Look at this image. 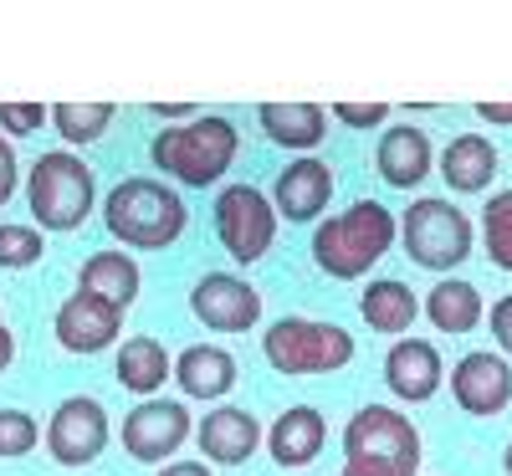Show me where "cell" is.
Returning <instances> with one entry per match:
<instances>
[{
    "instance_id": "cell-1",
    "label": "cell",
    "mask_w": 512,
    "mask_h": 476,
    "mask_svg": "<svg viewBox=\"0 0 512 476\" xmlns=\"http://www.w3.org/2000/svg\"><path fill=\"white\" fill-rule=\"evenodd\" d=\"M103 221H108V236L134 246V251H164L185 236V221L190 210L185 200L169 190L164 180H149V175H134L108 190L103 200Z\"/></svg>"
},
{
    "instance_id": "cell-2",
    "label": "cell",
    "mask_w": 512,
    "mask_h": 476,
    "mask_svg": "<svg viewBox=\"0 0 512 476\" xmlns=\"http://www.w3.org/2000/svg\"><path fill=\"white\" fill-rule=\"evenodd\" d=\"M395 231H400L395 215L379 200H354L344 215H333L313 231V262L333 282H354L395 246Z\"/></svg>"
},
{
    "instance_id": "cell-3",
    "label": "cell",
    "mask_w": 512,
    "mask_h": 476,
    "mask_svg": "<svg viewBox=\"0 0 512 476\" xmlns=\"http://www.w3.org/2000/svg\"><path fill=\"white\" fill-rule=\"evenodd\" d=\"M236 149H241V134L221 113H195L185 128H159L154 144H149L154 164L164 169V175H175L180 185H190V190L216 185L236 164Z\"/></svg>"
},
{
    "instance_id": "cell-4",
    "label": "cell",
    "mask_w": 512,
    "mask_h": 476,
    "mask_svg": "<svg viewBox=\"0 0 512 476\" xmlns=\"http://www.w3.org/2000/svg\"><path fill=\"white\" fill-rule=\"evenodd\" d=\"M344 466H354L359 476H415L420 430L390 405H364L344 425Z\"/></svg>"
},
{
    "instance_id": "cell-5",
    "label": "cell",
    "mask_w": 512,
    "mask_h": 476,
    "mask_svg": "<svg viewBox=\"0 0 512 476\" xmlns=\"http://www.w3.org/2000/svg\"><path fill=\"white\" fill-rule=\"evenodd\" d=\"M262 354L277 374H338L354 364V333H344L338 323H318V318H277L262 333Z\"/></svg>"
},
{
    "instance_id": "cell-6",
    "label": "cell",
    "mask_w": 512,
    "mask_h": 476,
    "mask_svg": "<svg viewBox=\"0 0 512 476\" xmlns=\"http://www.w3.org/2000/svg\"><path fill=\"white\" fill-rule=\"evenodd\" d=\"M93 169L82 164L67 149H52L31 164V180H26V200L41 231H77L93 210Z\"/></svg>"
},
{
    "instance_id": "cell-7",
    "label": "cell",
    "mask_w": 512,
    "mask_h": 476,
    "mask_svg": "<svg viewBox=\"0 0 512 476\" xmlns=\"http://www.w3.org/2000/svg\"><path fill=\"white\" fill-rule=\"evenodd\" d=\"M400 236H405L410 262L425 272H451L472 256V221H466V210H456L441 195H420L405 210Z\"/></svg>"
},
{
    "instance_id": "cell-8",
    "label": "cell",
    "mask_w": 512,
    "mask_h": 476,
    "mask_svg": "<svg viewBox=\"0 0 512 476\" xmlns=\"http://www.w3.org/2000/svg\"><path fill=\"white\" fill-rule=\"evenodd\" d=\"M216 236L241 267L262 262L277 241V205L256 185H226L216 195Z\"/></svg>"
},
{
    "instance_id": "cell-9",
    "label": "cell",
    "mask_w": 512,
    "mask_h": 476,
    "mask_svg": "<svg viewBox=\"0 0 512 476\" xmlns=\"http://www.w3.org/2000/svg\"><path fill=\"white\" fill-rule=\"evenodd\" d=\"M108 446V410L93 395H67L47 420V451L57 466H93Z\"/></svg>"
},
{
    "instance_id": "cell-10",
    "label": "cell",
    "mask_w": 512,
    "mask_h": 476,
    "mask_svg": "<svg viewBox=\"0 0 512 476\" xmlns=\"http://www.w3.org/2000/svg\"><path fill=\"white\" fill-rule=\"evenodd\" d=\"M190 313L216 333H246L262 318V292L236 272H205L190 287Z\"/></svg>"
},
{
    "instance_id": "cell-11",
    "label": "cell",
    "mask_w": 512,
    "mask_h": 476,
    "mask_svg": "<svg viewBox=\"0 0 512 476\" xmlns=\"http://www.w3.org/2000/svg\"><path fill=\"white\" fill-rule=\"evenodd\" d=\"M185 441H190V410L180 400H144L139 410L123 415V451L144 466L175 456Z\"/></svg>"
},
{
    "instance_id": "cell-12",
    "label": "cell",
    "mask_w": 512,
    "mask_h": 476,
    "mask_svg": "<svg viewBox=\"0 0 512 476\" xmlns=\"http://www.w3.org/2000/svg\"><path fill=\"white\" fill-rule=\"evenodd\" d=\"M451 400L466 410V415H502L512 405V364L492 349H472L461 354L456 369H451Z\"/></svg>"
},
{
    "instance_id": "cell-13",
    "label": "cell",
    "mask_w": 512,
    "mask_h": 476,
    "mask_svg": "<svg viewBox=\"0 0 512 476\" xmlns=\"http://www.w3.org/2000/svg\"><path fill=\"white\" fill-rule=\"evenodd\" d=\"M446 369H441V354L431 338H395L390 354H384V384L390 395L405 400V405H425L441 389Z\"/></svg>"
},
{
    "instance_id": "cell-14",
    "label": "cell",
    "mask_w": 512,
    "mask_h": 476,
    "mask_svg": "<svg viewBox=\"0 0 512 476\" xmlns=\"http://www.w3.org/2000/svg\"><path fill=\"white\" fill-rule=\"evenodd\" d=\"M57 343L67 354H103L108 343L118 338L123 328V313L113 308V302H98L88 292H72L62 308H57Z\"/></svg>"
},
{
    "instance_id": "cell-15",
    "label": "cell",
    "mask_w": 512,
    "mask_h": 476,
    "mask_svg": "<svg viewBox=\"0 0 512 476\" xmlns=\"http://www.w3.org/2000/svg\"><path fill=\"white\" fill-rule=\"evenodd\" d=\"M195 436H200V451H205L210 461L241 466V461L256 456V446H262V425H256V415L241 410V405H221V410H210V415L200 420Z\"/></svg>"
},
{
    "instance_id": "cell-16",
    "label": "cell",
    "mask_w": 512,
    "mask_h": 476,
    "mask_svg": "<svg viewBox=\"0 0 512 476\" xmlns=\"http://www.w3.org/2000/svg\"><path fill=\"white\" fill-rule=\"evenodd\" d=\"M328 195H333V169L323 159H292L272 185V205L287 221H313L328 205Z\"/></svg>"
},
{
    "instance_id": "cell-17",
    "label": "cell",
    "mask_w": 512,
    "mask_h": 476,
    "mask_svg": "<svg viewBox=\"0 0 512 476\" xmlns=\"http://www.w3.org/2000/svg\"><path fill=\"white\" fill-rule=\"evenodd\" d=\"M374 164H379V175L384 185H395V190H415L425 175H431V139H425V128H384L379 134V149H374Z\"/></svg>"
},
{
    "instance_id": "cell-18",
    "label": "cell",
    "mask_w": 512,
    "mask_h": 476,
    "mask_svg": "<svg viewBox=\"0 0 512 476\" xmlns=\"http://www.w3.org/2000/svg\"><path fill=\"white\" fill-rule=\"evenodd\" d=\"M328 441V420L313 410V405H292L272 420L267 430V446H272V461L282 471H303Z\"/></svg>"
},
{
    "instance_id": "cell-19",
    "label": "cell",
    "mask_w": 512,
    "mask_h": 476,
    "mask_svg": "<svg viewBox=\"0 0 512 476\" xmlns=\"http://www.w3.org/2000/svg\"><path fill=\"white\" fill-rule=\"evenodd\" d=\"M175 379L190 400H221L236 384V359L221 349V343H190V349L175 359Z\"/></svg>"
},
{
    "instance_id": "cell-20",
    "label": "cell",
    "mask_w": 512,
    "mask_h": 476,
    "mask_svg": "<svg viewBox=\"0 0 512 476\" xmlns=\"http://www.w3.org/2000/svg\"><path fill=\"white\" fill-rule=\"evenodd\" d=\"M77 292H88L98 302H113L118 313H128V308H134V297H139V262L128 251H98V256L82 262Z\"/></svg>"
},
{
    "instance_id": "cell-21",
    "label": "cell",
    "mask_w": 512,
    "mask_h": 476,
    "mask_svg": "<svg viewBox=\"0 0 512 476\" xmlns=\"http://www.w3.org/2000/svg\"><path fill=\"white\" fill-rule=\"evenodd\" d=\"M492 175H497V149H492V139L461 134V139L446 144V154H441V180H446L456 195H482V190L492 185Z\"/></svg>"
},
{
    "instance_id": "cell-22",
    "label": "cell",
    "mask_w": 512,
    "mask_h": 476,
    "mask_svg": "<svg viewBox=\"0 0 512 476\" xmlns=\"http://www.w3.org/2000/svg\"><path fill=\"white\" fill-rule=\"evenodd\" d=\"M256 123L282 149H318L328 134V113L318 103H262L256 108Z\"/></svg>"
},
{
    "instance_id": "cell-23",
    "label": "cell",
    "mask_w": 512,
    "mask_h": 476,
    "mask_svg": "<svg viewBox=\"0 0 512 476\" xmlns=\"http://www.w3.org/2000/svg\"><path fill=\"white\" fill-rule=\"evenodd\" d=\"M175 374V359L164 354V343L139 333V338H128L123 349H118V364H113V379L128 389V395H154V389H164V379Z\"/></svg>"
},
{
    "instance_id": "cell-24",
    "label": "cell",
    "mask_w": 512,
    "mask_h": 476,
    "mask_svg": "<svg viewBox=\"0 0 512 476\" xmlns=\"http://www.w3.org/2000/svg\"><path fill=\"white\" fill-rule=\"evenodd\" d=\"M359 313H364V323H369L374 333H410V323L420 318V302H415V292H410L405 282L379 277V282L364 287Z\"/></svg>"
},
{
    "instance_id": "cell-25",
    "label": "cell",
    "mask_w": 512,
    "mask_h": 476,
    "mask_svg": "<svg viewBox=\"0 0 512 476\" xmlns=\"http://www.w3.org/2000/svg\"><path fill=\"white\" fill-rule=\"evenodd\" d=\"M425 318H431L441 333H472L482 323V292L472 282L446 277V282L431 287V297H425Z\"/></svg>"
},
{
    "instance_id": "cell-26",
    "label": "cell",
    "mask_w": 512,
    "mask_h": 476,
    "mask_svg": "<svg viewBox=\"0 0 512 476\" xmlns=\"http://www.w3.org/2000/svg\"><path fill=\"white\" fill-rule=\"evenodd\" d=\"M52 123L67 144H93L103 139V128L113 123V103H57Z\"/></svg>"
},
{
    "instance_id": "cell-27",
    "label": "cell",
    "mask_w": 512,
    "mask_h": 476,
    "mask_svg": "<svg viewBox=\"0 0 512 476\" xmlns=\"http://www.w3.org/2000/svg\"><path fill=\"white\" fill-rule=\"evenodd\" d=\"M482 241H487V256L492 267L512 272V190H497L482 210Z\"/></svg>"
},
{
    "instance_id": "cell-28",
    "label": "cell",
    "mask_w": 512,
    "mask_h": 476,
    "mask_svg": "<svg viewBox=\"0 0 512 476\" xmlns=\"http://www.w3.org/2000/svg\"><path fill=\"white\" fill-rule=\"evenodd\" d=\"M41 256H47V241H41L36 226H0V267H36Z\"/></svg>"
},
{
    "instance_id": "cell-29",
    "label": "cell",
    "mask_w": 512,
    "mask_h": 476,
    "mask_svg": "<svg viewBox=\"0 0 512 476\" xmlns=\"http://www.w3.org/2000/svg\"><path fill=\"white\" fill-rule=\"evenodd\" d=\"M41 441V425L26 410H0V461H16Z\"/></svg>"
},
{
    "instance_id": "cell-30",
    "label": "cell",
    "mask_w": 512,
    "mask_h": 476,
    "mask_svg": "<svg viewBox=\"0 0 512 476\" xmlns=\"http://www.w3.org/2000/svg\"><path fill=\"white\" fill-rule=\"evenodd\" d=\"M41 118H52V108H41V103H0V128L6 134H36Z\"/></svg>"
},
{
    "instance_id": "cell-31",
    "label": "cell",
    "mask_w": 512,
    "mask_h": 476,
    "mask_svg": "<svg viewBox=\"0 0 512 476\" xmlns=\"http://www.w3.org/2000/svg\"><path fill=\"white\" fill-rule=\"evenodd\" d=\"M333 118L349 123V128H379L384 118H390V108L384 103H333Z\"/></svg>"
},
{
    "instance_id": "cell-32",
    "label": "cell",
    "mask_w": 512,
    "mask_h": 476,
    "mask_svg": "<svg viewBox=\"0 0 512 476\" xmlns=\"http://www.w3.org/2000/svg\"><path fill=\"white\" fill-rule=\"evenodd\" d=\"M492 338H497V354L512 359V292L492 302Z\"/></svg>"
},
{
    "instance_id": "cell-33",
    "label": "cell",
    "mask_w": 512,
    "mask_h": 476,
    "mask_svg": "<svg viewBox=\"0 0 512 476\" xmlns=\"http://www.w3.org/2000/svg\"><path fill=\"white\" fill-rule=\"evenodd\" d=\"M16 180H21L16 149H11V139H0V210H6V200L16 195Z\"/></svg>"
},
{
    "instance_id": "cell-34",
    "label": "cell",
    "mask_w": 512,
    "mask_h": 476,
    "mask_svg": "<svg viewBox=\"0 0 512 476\" xmlns=\"http://www.w3.org/2000/svg\"><path fill=\"white\" fill-rule=\"evenodd\" d=\"M477 118L497 123V128H512V103H477Z\"/></svg>"
},
{
    "instance_id": "cell-35",
    "label": "cell",
    "mask_w": 512,
    "mask_h": 476,
    "mask_svg": "<svg viewBox=\"0 0 512 476\" xmlns=\"http://www.w3.org/2000/svg\"><path fill=\"white\" fill-rule=\"evenodd\" d=\"M159 476H210V466L205 461H169Z\"/></svg>"
},
{
    "instance_id": "cell-36",
    "label": "cell",
    "mask_w": 512,
    "mask_h": 476,
    "mask_svg": "<svg viewBox=\"0 0 512 476\" xmlns=\"http://www.w3.org/2000/svg\"><path fill=\"white\" fill-rule=\"evenodd\" d=\"M16 359V333L6 328V323H0V374H6V364Z\"/></svg>"
},
{
    "instance_id": "cell-37",
    "label": "cell",
    "mask_w": 512,
    "mask_h": 476,
    "mask_svg": "<svg viewBox=\"0 0 512 476\" xmlns=\"http://www.w3.org/2000/svg\"><path fill=\"white\" fill-rule=\"evenodd\" d=\"M154 113H159V118H190L185 103H154Z\"/></svg>"
},
{
    "instance_id": "cell-38",
    "label": "cell",
    "mask_w": 512,
    "mask_h": 476,
    "mask_svg": "<svg viewBox=\"0 0 512 476\" xmlns=\"http://www.w3.org/2000/svg\"><path fill=\"white\" fill-rule=\"evenodd\" d=\"M502 471L512 476V441H507V451H502Z\"/></svg>"
},
{
    "instance_id": "cell-39",
    "label": "cell",
    "mask_w": 512,
    "mask_h": 476,
    "mask_svg": "<svg viewBox=\"0 0 512 476\" xmlns=\"http://www.w3.org/2000/svg\"><path fill=\"white\" fill-rule=\"evenodd\" d=\"M338 476H359V471H354V466H344V471H338Z\"/></svg>"
}]
</instances>
